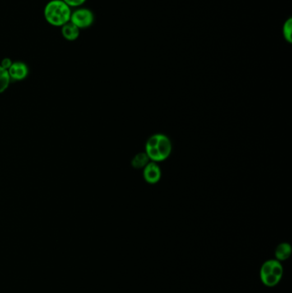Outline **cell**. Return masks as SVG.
Wrapping results in <instances>:
<instances>
[{"mask_svg":"<svg viewBox=\"0 0 292 293\" xmlns=\"http://www.w3.org/2000/svg\"><path fill=\"white\" fill-rule=\"evenodd\" d=\"M144 179L147 183L154 184L158 183L161 178V170L157 162L151 161L143 168Z\"/></svg>","mask_w":292,"mask_h":293,"instance_id":"5b68a950","label":"cell"},{"mask_svg":"<svg viewBox=\"0 0 292 293\" xmlns=\"http://www.w3.org/2000/svg\"><path fill=\"white\" fill-rule=\"evenodd\" d=\"M268 275H276L277 277L281 279L283 275V267L276 260H269L265 262L261 268V278Z\"/></svg>","mask_w":292,"mask_h":293,"instance_id":"8992f818","label":"cell"},{"mask_svg":"<svg viewBox=\"0 0 292 293\" xmlns=\"http://www.w3.org/2000/svg\"><path fill=\"white\" fill-rule=\"evenodd\" d=\"M12 63H13V62H12V60H11V58H5L4 59H2V61H1L0 66H1V67H3L4 69H6V70L8 71L9 68L11 67Z\"/></svg>","mask_w":292,"mask_h":293,"instance_id":"4fadbf2b","label":"cell"},{"mask_svg":"<svg viewBox=\"0 0 292 293\" xmlns=\"http://www.w3.org/2000/svg\"><path fill=\"white\" fill-rule=\"evenodd\" d=\"M292 21L291 18H289L284 23L283 27V34L284 39L289 43H291Z\"/></svg>","mask_w":292,"mask_h":293,"instance_id":"8fae6325","label":"cell"},{"mask_svg":"<svg viewBox=\"0 0 292 293\" xmlns=\"http://www.w3.org/2000/svg\"><path fill=\"white\" fill-rule=\"evenodd\" d=\"M11 81V79L8 71L0 66V94H2L8 89Z\"/></svg>","mask_w":292,"mask_h":293,"instance_id":"30bf717a","label":"cell"},{"mask_svg":"<svg viewBox=\"0 0 292 293\" xmlns=\"http://www.w3.org/2000/svg\"><path fill=\"white\" fill-rule=\"evenodd\" d=\"M70 22L80 30L89 29L94 24V15L91 10L79 7L71 12Z\"/></svg>","mask_w":292,"mask_h":293,"instance_id":"3957f363","label":"cell"},{"mask_svg":"<svg viewBox=\"0 0 292 293\" xmlns=\"http://www.w3.org/2000/svg\"><path fill=\"white\" fill-rule=\"evenodd\" d=\"M63 1L71 8H79L87 2V0H63Z\"/></svg>","mask_w":292,"mask_h":293,"instance_id":"7c38bea8","label":"cell"},{"mask_svg":"<svg viewBox=\"0 0 292 293\" xmlns=\"http://www.w3.org/2000/svg\"><path fill=\"white\" fill-rule=\"evenodd\" d=\"M8 73L11 81H23L29 76V69L27 64L22 61L13 62L9 68Z\"/></svg>","mask_w":292,"mask_h":293,"instance_id":"277c9868","label":"cell"},{"mask_svg":"<svg viewBox=\"0 0 292 293\" xmlns=\"http://www.w3.org/2000/svg\"><path fill=\"white\" fill-rule=\"evenodd\" d=\"M149 162V158L146 153H139L135 155V157L131 161V165L136 169H143Z\"/></svg>","mask_w":292,"mask_h":293,"instance_id":"9c48e42d","label":"cell"},{"mask_svg":"<svg viewBox=\"0 0 292 293\" xmlns=\"http://www.w3.org/2000/svg\"><path fill=\"white\" fill-rule=\"evenodd\" d=\"M172 149V141L165 135L155 134L148 139L145 153L149 160L159 162L169 157Z\"/></svg>","mask_w":292,"mask_h":293,"instance_id":"7a4b0ae2","label":"cell"},{"mask_svg":"<svg viewBox=\"0 0 292 293\" xmlns=\"http://www.w3.org/2000/svg\"><path fill=\"white\" fill-rule=\"evenodd\" d=\"M80 29L75 26L72 23L69 22L61 27V34L68 41H75L80 36Z\"/></svg>","mask_w":292,"mask_h":293,"instance_id":"52a82bcc","label":"cell"},{"mask_svg":"<svg viewBox=\"0 0 292 293\" xmlns=\"http://www.w3.org/2000/svg\"><path fill=\"white\" fill-rule=\"evenodd\" d=\"M71 10L63 0H51L44 8L45 20L54 27H62L71 20Z\"/></svg>","mask_w":292,"mask_h":293,"instance_id":"6da1fadb","label":"cell"},{"mask_svg":"<svg viewBox=\"0 0 292 293\" xmlns=\"http://www.w3.org/2000/svg\"><path fill=\"white\" fill-rule=\"evenodd\" d=\"M291 253V247L289 243H282L278 245L275 250V256L276 258L279 261H284L288 259Z\"/></svg>","mask_w":292,"mask_h":293,"instance_id":"ba28073f","label":"cell"}]
</instances>
